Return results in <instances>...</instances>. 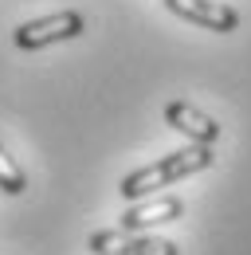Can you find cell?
I'll list each match as a JSON object with an SVG mask.
<instances>
[{"instance_id": "3957f363", "label": "cell", "mask_w": 251, "mask_h": 255, "mask_svg": "<svg viewBox=\"0 0 251 255\" xmlns=\"http://www.w3.org/2000/svg\"><path fill=\"white\" fill-rule=\"evenodd\" d=\"M91 252L94 255H177V244L157 240V236H141V232H94L91 236Z\"/></svg>"}, {"instance_id": "7a4b0ae2", "label": "cell", "mask_w": 251, "mask_h": 255, "mask_svg": "<svg viewBox=\"0 0 251 255\" xmlns=\"http://www.w3.org/2000/svg\"><path fill=\"white\" fill-rule=\"evenodd\" d=\"M87 28V20L79 12H51V16H39V20H28L12 32V43L20 51H39V47H51V43H67V39H79Z\"/></svg>"}, {"instance_id": "5b68a950", "label": "cell", "mask_w": 251, "mask_h": 255, "mask_svg": "<svg viewBox=\"0 0 251 255\" xmlns=\"http://www.w3.org/2000/svg\"><path fill=\"white\" fill-rule=\"evenodd\" d=\"M185 216V200L181 196H153V200H133L122 212V228L126 232H145L157 224H173Z\"/></svg>"}, {"instance_id": "8992f818", "label": "cell", "mask_w": 251, "mask_h": 255, "mask_svg": "<svg viewBox=\"0 0 251 255\" xmlns=\"http://www.w3.org/2000/svg\"><path fill=\"white\" fill-rule=\"evenodd\" d=\"M165 122L177 129V133H185L192 145H212L220 137V126L208 118V114H200L196 106H188V102H169L165 106Z\"/></svg>"}, {"instance_id": "6da1fadb", "label": "cell", "mask_w": 251, "mask_h": 255, "mask_svg": "<svg viewBox=\"0 0 251 255\" xmlns=\"http://www.w3.org/2000/svg\"><path fill=\"white\" fill-rule=\"evenodd\" d=\"M208 165H212V145H188V149H177V153H169V157H161V161H153V165H145V169L122 177L118 192L133 204V200H145V196H153L157 189H169L173 181L192 177V173H200V169H208Z\"/></svg>"}, {"instance_id": "277c9868", "label": "cell", "mask_w": 251, "mask_h": 255, "mask_svg": "<svg viewBox=\"0 0 251 255\" xmlns=\"http://www.w3.org/2000/svg\"><path fill=\"white\" fill-rule=\"evenodd\" d=\"M165 8L173 16H181L196 28H208V32H236L240 28V12L224 0H165Z\"/></svg>"}, {"instance_id": "52a82bcc", "label": "cell", "mask_w": 251, "mask_h": 255, "mask_svg": "<svg viewBox=\"0 0 251 255\" xmlns=\"http://www.w3.org/2000/svg\"><path fill=\"white\" fill-rule=\"evenodd\" d=\"M28 189V177H24V169L16 165V157L0 145V192H8V196H20V192Z\"/></svg>"}]
</instances>
